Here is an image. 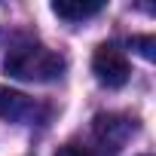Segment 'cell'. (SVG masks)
Returning <instances> with one entry per match:
<instances>
[{"mask_svg": "<svg viewBox=\"0 0 156 156\" xmlns=\"http://www.w3.org/2000/svg\"><path fill=\"white\" fill-rule=\"evenodd\" d=\"M6 73L19 76V80H28V83H52L64 73V58L49 52L46 46H16L6 61H3Z\"/></svg>", "mask_w": 156, "mask_h": 156, "instance_id": "6da1fadb", "label": "cell"}, {"mask_svg": "<svg viewBox=\"0 0 156 156\" xmlns=\"http://www.w3.org/2000/svg\"><path fill=\"white\" fill-rule=\"evenodd\" d=\"M132 46H138V52H141L147 61L156 55V52H153V46H156V40H153V37H135V40H132Z\"/></svg>", "mask_w": 156, "mask_h": 156, "instance_id": "8992f818", "label": "cell"}, {"mask_svg": "<svg viewBox=\"0 0 156 156\" xmlns=\"http://www.w3.org/2000/svg\"><path fill=\"white\" fill-rule=\"evenodd\" d=\"M92 70L98 76V83L107 89H119L129 83V58L122 55V49H116L113 43H101L92 55Z\"/></svg>", "mask_w": 156, "mask_h": 156, "instance_id": "7a4b0ae2", "label": "cell"}, {"mask_svg": "<svg viewBox=\"0 0 156 156\" xmlns=\"http://www.w3.org/2000/svg\"><path fill=\"white\" fill-rule=\"evenodd\" d=\"M0 119H9V122H31L37 119V104L34 98L0 86Z\"/></svg>", "mask_w": 156, "mask_h": 156, "instance_id": "3957f363", "label": "cell"}, {"mask_svg": "<svg viewBox=\"0 0 156 156\" xmlns=\"http://www.w3.org/2000/svg\"><path fill=\"white\" fill-rule=\"evenodd\" d=\"M104 9L101 0H55L52 3V12L64 22H83V19H92Z\"/></svg>", "mask_w": 156, "mask_h": 156, "instance_id": "277c9868", "label": "cell"}, {"mask_svg": "<svg viewBox=\"0 0 156 156\" xmlns=\"http://www.w3.org/2000/svg\"><path fill=\"white\" fill-rule=\"evenodd\" d=\"M116 150L113 147H107V144H101L98 141V147H86V144H64L55 156H113Z\"/></svg>", "mask_w": 156, "mask_h": 156, "instance_id": "5b68a950", "label": "cell"}]
</instances>
